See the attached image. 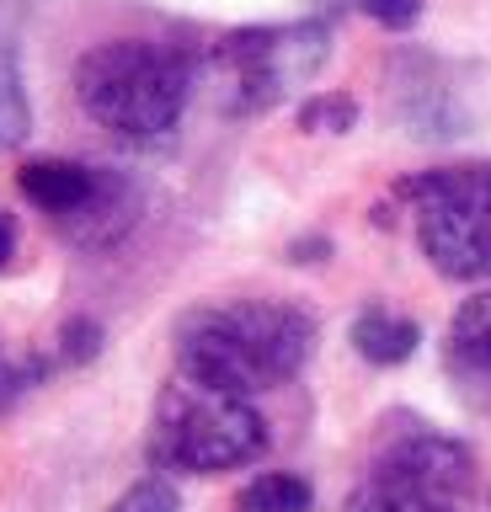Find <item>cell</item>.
Listing matches in <instances>:
<instances>
[{"label": "cell", "mask_w": 491, "mask_h": 512, "mask_svg": "<svg viewBox=\"0 0 491 512\" xmlns=\"http://www.w3.org/2000/svg\"><path fill=\"white\" fill-rule=\"evenodd\" d=\"M315 326L294 304L273 299H235V304H203L177 320V368L214 390L257 395L294 379L310 358Z\"/></svg>", "instance_id": "1"}, {"label": "cell", "mask_w": 491, "mask_h": 512, "mask_svg": "<svg viewBox=\"0 0 491 512\" xmlns=\"http://www.w3.org/2000/svg\"><path fill=\"white\" fill-rule=\"evenodd\" d=\"M193 75L171 48L150 38L97 43L75 64V96L91 123L113 128L118 139H166L182 123Z\"/></svg>", "instance_id": "2"}, {"label": "cell", "mask_w": 491, "mask_h": 512, "mask_svg": "<svg viewBox=\"0 0 491 512\" xmlns=\"http://www.w3.org/2000/svg\"><path fill=\"white\" fill-rule=\"evenodd\" d=\"M267 448V422L246 395L214 390L193 374H177L155 400L150 459L182 475H219L251 464Z\"/></svg>", "instance_id": "3"}, {"label": "cell", "mask_w": 491, "mask_h": 512, "mask_svg": "<svg viewBox=\"0 0 491 512\" xmlns=\"http://www.w3.org/2000/svg\"><path fill=\"white\" fill-rule=\"evenodd\" d=\"M417 208V240L443 278H491V166H443L395 182Z\"/></svg>", "instance_id": "4"}, {"label": "cell", "mask_w": 491, "mask_h": 512, "mask_svg": "<svg viewBox=\"0 0 491 512\" xmlns=\"http://www.w3.org/2000/svg\"><path fill=\"white\" fill-rule=\"evenodd\" d=\"M475 459L465 443L438 432H411L369 464L347 512H470Z\"/></svg>", "instance_id": "5"}, {"label": "cell", "mask_w": 491, "mask_h": 512, "mask_svg": "<svg viewBox=\"0 0 491 512\" xmlns=\"http://www.w3.org/2000/svg\"><path fill=\"white\" fill-rule=\"evenodd\" d=\"M326 59V27H241L225 32L209 54V80L219 91V112H262L289 86L310 80Z\"/></svg>", "instance_id": "6"}, {"label": "cell", "mask_w": 491, "mask_h": 512, "mask_svg": "<svg viewBox=\"0 0 491 512\" xmlns=\"http://www.w3.org/2000/svg\"><path fill=\"white\" fill-rule=\"evenodd\" d=\"M134 219H139V187L118 171H97V192H91L70 219H59V230L70 235V246L102 251V246H113V240L129 235Z\"/></svg>", "instance_id": "7"}, {"label": "cell", "mask_w": 491, "mask_h": 512, "mask_svg": "<svg viewBox=\"0 0 491 512\" xmlns=\"http://www.w3.org/2000/svg\"><path fill=\"white\" fill-rule=\"evenodd\" d=\"M97 171L102 166H86V160H27L17 171V187L27 192V203L43 208V214L70 219L75 208L97 192Z\"/></svg>", "instance_id": "8"}, {"label": "cell", "mask_w": 491, "mask_h": 512, "mask_svg": "<svg viewBox=\"0 0 491 512\" xmlns=\"http://www.w3.org/2000/svg\"><path fill=\"white\" fill-rule=\"evenodd\" d=\"M417 320H395L385 310H363L353 320V347L363 352L369 363L379 368H390V363H406L411 352H417Z\"/></svg>", "instance_id": "9"}, {"label": "cell", "mask_w": 491, "mask_h": 512, "mask_svg": "<svg viewBox=\"0 0 491 512\" xmlns=\"http://www.w3.org/2000/svg\"><path fill=\"white\" fill-rule=\"evenodd\" d=\"M449 363L470 368V374H491V288L459 304L449 326Z\"/></svg>", "instance_id": "10"}, {"label": "cell", "mask_w": 491, "mask_h": 512, "mask_svg": "<svg viewBox=\"0 0 491 512\" xmlns=\"http://www.w3.org/2000/svg\"><path fill=\"white\" fill-rule=\"evenodd\" d=\"M33 134V107L22 91V70H17V48L0 32V150H17Z\"/></svg>", "instance_id": "11"}, {"label": "cell", "mask_w": 491, "mask_h": 512, "mask_svg": "<svg viewBox=\"0 0 491 512\" xmlns=\"http://www.w3.org/2000/svg\"><path fill=\"white\" fill-rule=\"evenodd\" d=\"M235 512H310V480H299V475H257L241 491Z\"/></svg>", "instance_id": "12"}, {"label": "cell", "mask_w": 491, "mask_h": 512, "mask_svg": "<svg viewBox=\"0 0 491 512\" xmlns=\"http://www.w3.org/2000/svg\"><path fill=\"white\" fill-rule=\"evenodd\" d=\"M358 123V102L353 96H310L299 107V128H326V134H347Z\"/></svg>", "instance_id": "13"}, {"label": "cell", "mask_w": 491, "mask_h": 512, "mask_svg": "<svg viewBox=\"0 0 491 512\" xmlns=\"http://www.w3.org/2000/svg\"><path fill=\"white\" fill-rule=\"evenodd\" d=\"M113 512H182V496L166 486V480H139V486H129L113 502Z\"/></svg>", "instance_id": "14"}, {"label": "cell", "mask_w": 491, "mask_h": 512, "mask_svg": "<svg viewBox=\"0 0 491 512\" xmlns=\"http://www.w3.org/2000/svg\"><path fill=\"white\" fill-rule=\"evenodd\" d=\"M59 352H65V363H91L102 352V326L97 320H86V315H70L65 320V331H59Z\"/></svg>", "instance_id": "15"}, {"label": "cell", "mask_w": 491, "mask_h": 512, "mask_svg": "<svg viewBox=\"0 0 491 512\" xmlns=\"http://www.w3.org/2000/svg\"><path fill=\"white\" fill-rule=\"evenodd\" d=\"M363 11H369L379 27L401 32V27H411L422 16V0H363Z\"/></svg>", "instance_id": "16"}, {"label": "cell", "mask_w": 491, "mask_h": 512, "mask_svg": "<svg viewBox=\"0 0 491 512\" xmlns=\"http://www.w3.org/2000/svg\"><path fill=\"white\" fill-rule=\"evenodd\" d=\"M38 374H43V363H11L6 352H0V406H6L11 395H22Z\"/></svg>", "instance_id": "17"}, {"label": "cell", "mask_w": 491, "mask_h": 512, "mask_svg": "<svg viewBox=\"0 0 491 512\" xmlns=\"http://www.w3.org/2000/svg\"><path fill=\"white\" fill-rule=\"evenodd\" d=\"M11 251H17V230H11V214L0 208V267L11 262Z\"/></svg>", "instance_id": "18"}]
</instances>
